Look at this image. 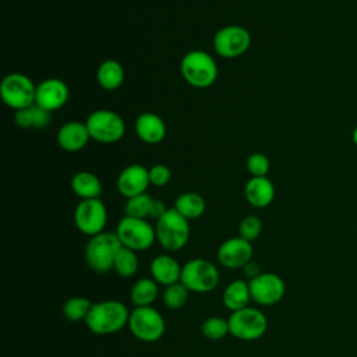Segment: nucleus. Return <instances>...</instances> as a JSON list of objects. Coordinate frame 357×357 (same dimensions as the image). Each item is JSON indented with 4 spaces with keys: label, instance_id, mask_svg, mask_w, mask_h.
Here are the masks:
<instances>
[{
    "label": "nucleus",
    "instance_id": "nucleus-1",
    "mask_svg": "<svg viewBox=\"0 0 357 357\" xmlns=\"http://www.w3.org/2000/svg\"><path fill=\"white\" fill-rule=\"evenodd\" d=\"M130 311L119 300H105L92 304L86 319V328L95 335H113L127 326Z\"/></svg>",
    "mask_w": 357,
    "mask_h": 357
},
{
    "label": "nucleus",
    "instance_id": "nucleus-2",
    "mask_svg": "<svg viewBox=\"0 0 357 357\" xmlns=\"http://www.w3.org/2000/svg\"><path fill=\"white\" fill-rule=\"evenodd\" d=\"M180 73L184 81L194 88L205 89L218 78V64L205 50H190L180 61Z\"/></svg>",
    "mask_w": 357,
    "mask_h": 357
},
{
    "label": "nucleus",
    "instance_id": "nucleus-3",
    "mask_svg": "<svg viewBox=\"0 0 357 357\" xmlns=\"http://www.w3.org/2000/svg\"><path fill=\"white\" fill-rule=\"evenodd\" d=\"M155 230L156 241L170 252L184 248L190 240V223L174 208H169L156 220Z\"/></svg>",
    "mask_w": 357,
    "mask_h": 357
},
{
    "label": "nucleus",
    "instance_id": "nucleus-4",
    "mask_svg": "<svg viewBox=\"0 0 357 357\" xmlns=\"http://www.w3.org/2000/svg\"><path fill=\"white\" fill-rule=\"evenodd\" d=\"M121 247L117 234L105 230L89 237L85 245V261L92 271L106 273L113 269L114 258Z\"/></svg>",
    "mask_w": 357,
    "mask_h": 357
},
{
    "label": "nucleus",
    "instance_id": "nucleus-5",
    "mask_svg": "<svg viewBox=\"0 0 357 357\" xmlns=\"http://www.w3.org/2000/svg\"><path fill=\"white\" fill-rule=\"evenodd\" d=\"M127 328L135 339L145 343H153L165 335L166 322L163 315L152 305L135 307L130 311Z\"/></svg>",
    "mask_w": 357,
    "mask_h": 357
},
{
    "label": "nucleus",
    "instance_id": "nucleus-6",
    "mask_svg": "<svg viewBox=\"0 0 357 357\" xmlns=\"http://www.w3.org/2000/svg\"><path fill=\"white\" fill-rule=\"evenodd\" d=\"M114 233L123 247L134 250L135 252L151 248L156 241L155 226H152L146 219L124 215L119 220Z\"/></svg>",
    "mask_w": 357,
    "mask_h": 357
},
{
    "label": "nucleus",
    "instance_id": "nucleus-7",
    "mask_svg": "<svg viewBox=\"0 0 357 357\" xmlns=\"http://www.w3.org/2000/svg\"><path fill=\"white\" fill-rule=\"evenodd\" d=\"M0 96L10 109L18 112L35 105L36 85L22 73H10L0 84Z\"/></svg>",
    "mask_w": 357,
    "mask_h": 357
},
{
    "label": "nucleus",
    "instance_id": "nucleus-8",
    "mask_svg": "<svg viewBox=\"0 0 357 357\" xmlns=\"http://www.w3.org/2000/svg\"><path fill=\"white\" fill-rule=\"evenodd\" d=\"M91 139L100 144L119 142L126 134V123L123 117L109 109L92 112L85 120Z\"/></svg>",
    "mask_w": 357,
    "mask_h": 357
},
{
    "label": "nucleus",
    "instance_id": "nucleus-9",
    "mask_svg": "<svg viewBox=\"0 0 357 357\" xmlns=\"http://www.w3.org/2000/svg\"><path fill=\"white\" fill-rule=\"evenodd\" d=\"M219 269L205 258H192L183 265L180 282L192 293H209L219 284Z\"/></svg>",
    "mask_w": 357,
    "mask_h": 357
},
{
    "label": "nucleus",
    "instance_id": "nucleus-10",
    "mask_svg": "<svg viewBox=\"0 0 357 357\" xmlns=\"http://www.w3.org/2000/svg\"><path fill=\"white\" fill-rule=\"evenodd\" d=\"M227 321L230 335L244 342H252L262 337L268 329L266 315L259 308L250 305L238 311H233Z\"/></svg>",
    "mask_w": 357,
    "mask_h": 357
},
{
    "label": "nucleus",
    "instance_id": "nucleus-11",
    "mask_svg": "<svg viewBox=\"0 0 357 357\" xmlns=\"http://www.w3.org/2000/svg\"><path fill=\"white\" fill-rule=\"evenodd\" d=\"M213 49L223 59L243 56L251 46V33L240 25H226L216 31L212 39Z\"/></svg>",
    "mask_w": 357,
    "mask_h": 357
},
{
    "label": "nucleus",
    "instance_id": "nucleus-12",
    "mask_svg": "<svg viewBox=\"0 0 357 357\" xmlns=\"http://www.w3.org/2000/svg\"><path fill=\"white\" fill-rule=\"evenodd\" d=\"M74 223L85 236H95L105 231L107 223V208L100 198L81 199L74 209Z\"/></svg>",
    "mask_w": 357,
    "mask_h": 357
},
{
    "label": "nucleus",
    "instance_id": "nucleus-13",
    "mask_svg": "<svg viewBox=\"0 0 357 357\" xmlns=\"http://www.w3.org/2000/svg\"><path fill=\"white\" fill-rule=\"evenodd\" d=\"M251 300L262 307L278 304L286 293L284 280L273 272H261L248 280Z\"/></svg>",
    "mask_w": 357,
    "mask_h": 357
},
{
    "label": "nucleus",
    "instance_id": "nucleus-14",
    "mask_svg": "<svg viewBox=\"0 0 357 357\" xmlns=\"http://www.w3.org/2000/svg\"><path fill=\"white\" fill-rule=\"evenodd\" d=\"M254 248L251 241L237 236L225 240L218 251L216 258L226 269H243L245 264L252 261Z\"/></svg>",
    "mask_w": 357,
    "mask_h": 357
},
{
    "label": "nucleus",
    "instance_id": "nucleus-15",
    "mask_svg": "<svg viewBox=\"0 0 357 357\" xmlns=\"http://www.w3.org/2000/svg\"><path fill=\"white\" fill-rule=\"evenodd\" d=\"M149 185H151L149 169H146L139 163H132L126 166L119 173L116 180L117 191L126 199L146 192Z\"/></svg>",
    "mask_w": 357,
    "mask_h": 357
},
{
    "label": "nucleus",
    "instance_id": "nucleus-16",
    "mask_svg": "<svg viewBox=\"0 0 357 357\" xmlns=\"http://www.w3.org/2000/svg\"><path fill=\"white\" fill-rule=\"evenodd\" d=\"M70 98V89L63 79L46 78L36 84V100L35 103L47 112L61 109Z\"/></svg>",
    "mask_w": 357,
    "mask_h": 357
},
{
    "label": "nucleus",
    "instance_id": "nucleus-17",
    "mask_svg": "<svg viewBox=\"0 0 357 357\" xmlns=\"http://www.w3.org/2000/svg\"><path fill=\"white\" fill-rule=\"evenodd\" d=\"M91 135L86 124L81 121H67L57 131V144L66 152H79L89 142Z\"/></svg>",
    "mask_w": 357,
    "mask_h": 357
},
{
    "label": "nucleus",
    "instance_id": "nucleus-18",
    "mask_svg": "<svg viewBox=\"0 0 357 357\" xmlns=\"http://www.w3.org/2000/svg\"><path fill=\"white\" fill-rule=\"evenodd\" d=\"M135 132L142 142L156 145L166 137V124L159 114L144 112L135 120Z\"/></svg>",
    "mask_w": 357,
    "mask_h": 357
},
{
    "label": "nucleus",
    "instance_id": "nucleus-19",
    "mask_svg": "<svg viewBox=\"0 0 357 357\" xmlns=\"http://www.w3.org/2000/svg\"><path fill=\"white\" fill-rule=\"evenodd\" d=\"M181 269L183 266L180 265V262L174 257L167 254H160L155 257L149 265L151 278L158 284H162L165 287L180 282Z\"/></svg>",
    "mask_w": 357,
    "mask_h": 357
},
{
    "label": "nucleus",
    "instance_id": "nucleus-20",
    "mask_svg": "<svg viewBox=\"0 0 357 357\" xmlns=\"http://www.w3.org/2000/svg\"><path fill=\"white\" fill-rule=\"evenodd\" d=\"M244 197L251 206L266 208L275 198V185L268 176L251 177L244 185Z\"/></svg>",
    "mask_w": 357,
    "mask_h": 357
},
{
    "label": "nucleus",
    "instance_id": "nucleus-21",
    "mask_svg": "<svg viewBox=\"0 0 357 357\" xmlns=\"http://www.w3.org/2000/svg\"><path fill=\"white\" fill-rule=\"evenodd\" d=\"M71 190L81 199L100 198L103 187L100 178L92 172H77L71 177Z\"/></svg>",
    "mask_w": 357,
    "mask_h": 357
},
{
    "label": "nucleus",
    "instance_id": "nucleus-22",
    "mask_svg": "<svg viewBox=\"0 0 357 357\" xmlns=\"http://www.w3.org/2000/svg\"><path fill=\"white\" fill-rule=\"evenodd\" d=\"M222 301L223 305L231 312L248 307L250 301H252L248 280L245 282L243 279H236L230 282L222 293Z\"/></svg>",
    "mask_w": 357,
    "mask_h": 357
},
{
    "label": "nucleus",
    "instance_id": "nucleus-23",
    "mask_svg": "<svg viewBox=\"0 0 357 357\" xmlns=\"http://www.w3.org/2000/svg\"><path fill=\"white\" fill-rule=\"evenodd\" d=\"M124 67L120 61L107 59L102 61L96 70V81L105 91H116L124 82Z\"/></svg>",
    "mask_w": 357,
    "mask_h": 357
},
{
    "label": "nucleus",
    "instance_id": "nucleus-24",
    "mask_svg": "<svg viewBox=\"0 0 357 357\" xmlns=\"http://www.w3.org/2000/svg\"><path fill=\"white\" fill-rule=\"evenodd\" d=\"M52 121V113L45 110L43 107L38 106L36 103L15 112L14 114V123L17 127L28 130V128H35V130H42L46 128Z\"/></svg>",
    "mask_w": 357,
    "mask_h": 357
},
{
    "label": "nucleus",
    "instance_id": "nucleus-25",
    "mask_svg": "<svg viewBox=\"0 0 357 357\" xmlns=\"http://www.w3.org/2000/svg\"><path fill=\"white\" fill-rule=\"evenodd\" d=\"M173 208L180 215H183L187 220H194L204 215V212L206 209V204L201 194H198L195 191H187V192L180 194L176 198Z\"/></svg>",
    "mask_w": 357,
    "mask_h": 357
},
{
    "label": "nucleus",
    "instance_id": "nucleus-26",
    "mask_svg": "<svg viewBox=\"0 0 357 357\" xmlns=\"http://www.w3.org/2000/svg\"><path fill=\"white\" fill-rule=\"evenodd\" d=\"M159 296V284L152 278L138 279L130 290V301L135 307H149Z\"/></svg>",
    "mask_w": 357,
    "mask_h": 357
},
{
    "label": "nucleus",
    "instance_id": "nucleus-27",
    "mask_svg": "<svg viewBox=\"0 0 357 357\" xmlns=\"http://www.w3.org/2000/svg\"><path fill=\"white\" fill-rule=\"evenodd\" d=\"M155 201H156V198L151 197L146 192L132 197V198H128L124 205V213H126V216H131V218L153 219Z\"/></svg>",
    "mask_w": 357,
    "mask_h": 357
},
{
    "label": "nucleus",
    "instance_id": "nucleus-28",
    "mask_svg": "<svg viewBox=\"0 0 357 357\" xmlns=\"http://www.w3.org/2000/svg\"><path fill=\"white\" fill-rule=\"evenodd\" d=\"M139 266V261L137 252L127 247H121L114 258L113 269L121 278H131L137 273Z\"/></svg>",
    "mask_w": 357,
    "mask_h": 357
},
{
    "label": "nucleus",
    "instance_id": "nucleus-29",
    "mask_svg": "<svg viewBox=\"0 0 357 357\" xmlns=\"http://www.w3.org/2000/svg\"><path fill=\"white\" fill-rule=\"evenodd\" d=\"M91 307H92V303L86 297H81V296L70 297L63 304V315L66 319H68L71 322L85 321Z\"/></svg>",
    "mask_w": 357,
    "mask_h": 357
},
{
    "label": "nucleus",
    "instance_id": "nucleus-30",
    "mask_svg": "<svg viewBox=\"0 0 357 357\" xmlns=\"http://www.w3.org/2000/svg\"><path fill=\"white\" fill-rule=\"evenodd\" d=\"M188 296L190 290L181 282H177L165 287L162 293V301L165 307L170 310H178L188 301Z\"/></svg>",
    "mask_w": 357,
    "mask_h": 357
},
{
    "label": "nucleus",
    "instance_id": "nucleus-31",
    "mask_svg": "<svg viewBox=\"0 0 357 357\" xmlns=\"http://www.w3.org/2000/svg\"><path fill=\"white\" fill-rule=\"evenodd\" d=\"M201 333L204 337L209 340H220L227 333H230L229 329V321L222 317H209L206 318L201 325Z\"/></svg>",
    "mask_w": 357,
    "mask_h": 357
},
{
    "label": "nucleus",
    "instance_id": "nucleus-32",
    "mask_svg": "<svg viewBox=\"0 0 357 357\" xmlns=\"http://www.w3.org/2000/svg\"><path fill=\"white\" fill-rule=\"evenodd\" d=\"M245 167L251 174V177H264V176H268V172L271 169V162L265 153L252 152L245 160Z\"/></svg>",
    "mask_w": 357,
    "mask_h": 357
},
{
    "label": "nucleus",
    "instance_id": "nucleus-33",
    "mask_svg": "<svg viewBox=\"0 0 357 357\" xmlns=\"http://www.w3.org/2000/svg\"><path fill=\"white\" fill-rule=\"evenodd\" d=\"M261 231H262V222L255 215L245 216L238 225V236L248 241L257 240Z\"/></svg>",
    "mask_w": 357,
    "mask_h": 357
},
{
    "label": "nucleus",
    "instance_id": "nucleus-34",
    "mask_svg": "<svg viewBox=\"0 0 357 357\" xmlns=\"http://www.w3.org/2000/svg\"><path fill=\"white\" fill-rule=\"evenodd\" d=\"M172 178L170 169L163 163H156L152 167H149V181L151 185L155 187H165L169 184Z\"/></svg>",
    "mask_w": 357,
    "mask_h": 357
},
{
    "label": "nucleus",
    "instance_id": "nucleus-35",
    "mask_svg": "<svg viewBox=\"0 0 357 357\" xmlns=\"http://www.w3.org/2000/svg\"><path fill=\"white\" fill-rule=\"evenodd\" d=\"M243 273H244V275L248 278V280H250V279H252V278H255V276H258V275L261 273L259 265H258L257 262H254V261H250L248 264L244 265Z\"/></svg>",
    "mask_w": 357,
    "mask_h": 357
},
{
    "label": "nucleus",
    "instance_id": "nucleus-36",
    "mask_svg": "<svg viewBox=\"0 0 357 357\" xmlns=\"http://www.w3.org/2000/svg\"><path fill=\"white\" fill-rule=\"evenodd\" d=\"M351 139H353V142L357 145V126L354 127V130H353V134H351Z\"/></svg>",
    "mask_w": 357,
    "mask_h": 357
}]
</instances>
